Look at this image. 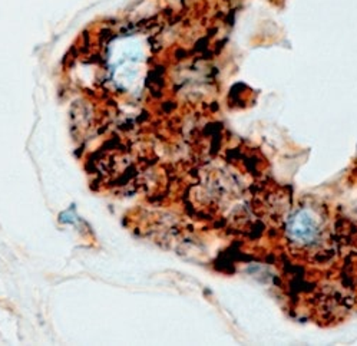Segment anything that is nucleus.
<instances>
[{"instance_id":"obj_1","label":"nucleus","mask_w":357,"mask_h":346,"mask_svg":"<svg viewBox=\"0 0 357 346\" xmlns=\"http://www.w3.org/2000/svg\"><path fill=\"white\" fill-rule=\"evenodd\" d=\"M290 234L293 237V240L300 241V243H309L312 240H314L316 234H317V220L316 217L309 213V211H301L297 213L290 223Z\"/></svg>"}]
</instances>
